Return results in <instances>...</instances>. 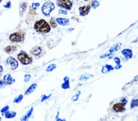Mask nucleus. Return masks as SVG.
<instances>
[{"mask_svg":"<svg viewBox=\"0 0 138 121\" xmlns=\"http://www.w3.org/2000/svg\"><path fill=\"white\" fill-rule=\"evenodd\" d=\"M36 31L41 33H48L51 31V27L45 20L41 19L36 21L34 25Z\"/></svg>","mask_w":138,"mask_h":121,"instance_id":"f257e3e1","label":"nucleus"},{"mask_svg":"<svg viewBox=\"0 0 138 121\" xmlns=\"http://www.w3.org/2000/svg\"><path fill=\"white\" fill-rule=\"evenodd\" d=\"M17 59L23 65H29L32 64L33 59L31 56L23 50H21L19 53L17 54Z\"/></svg>","mask_w":138,"mask_h":121,"instance_id":"f03ea898","label":"nucleus"},{"mask_svg":"<svg viewBox=\"0 0 138 121\" xmlns=\"http://www.w3.org/2000/svg\"><path fill=\"white\" fill-rule=\"evenodd\" d=\"M9 39L12 43H22L25 39V34L21 31L15 32L9 36Z\"/></svg>","mask_w":138,"mask_h":121,"instance_id":"7ed1b4c3","label":"nucleus"},{"mask_svg":"<svg viewBox=\"0 0 138 121\" xmlns=\"http://www.w3.org/2000/svg\"><path fill=\"white\" fill-rule=\"evenodd\" d=\"M55 9V4L52 2L48 1L44 3L42 6V11L43 15L46 17L50 16L51 12Z\"/></svg>","mask_w":138,"mask_h":121,"instance_id":"20e7f679","label":"nucleus"},{"mask_svg":"<svg viewBox=\"0 0 138 121\" xmlns=\"http://www.w3.org/2000/svg\"><path fill=\"white\" fill-rule=\"evenodd\" d=\"M57 5L60 8L71 10L72 7V3L71 0H57Z\"/></svg>","mask_w":138,"mask_h":121,"instance_id":"39448f33","label":"nucleus"},{"mask_svg":"<svg viewBox=\"0 0 138 121\" xmlns=\"http://www.w3.org/2000/svg\"><path fill=\"white\" fill-rule=\"evenodd\" d=\"M122 46V43H116L114 46H112L110 48V50H109V52L107 53L103 54L102 55L100 56L101 58H107V57L111 56L112 54H114V53H116V51H119V50L120 49Z\"/></svg>","mask_w":138,"mask_h":121,"instance_id":"423d86ee","label":"nucleus"},{"mask_svg":"<svg viewBox=\"0 0 138 121\" xmlns=\"http://www.w3.org/2000/svg\"><path fill=\"white\" fill-rule=\"evenodd\" d=\"M6 63L7 64L9 65V66L11 67V69L13 70L17 69V67H18V61L14 58V57L12 56L8 57V58H7V59L6 60Z\"/></svg>","mask_w":138,"mask_h":121,"instance_id":"0eeeda50","label":"nucleus"},{"mask_svg":"<svg viewBox=\"0 0 138 121\" xmlns=\"http://www.w3.org/2000/svg\"><path fill=\"white\" fill-rule=\"evenodd\" d=\"M3 81H4V83L6 84L11 85V84H12L15 82V79L11 76V74L7 73L3 77Z\"/></svg>","mask_w":138,"mask_h":121,"instance_id":"6e6552de","label":"nucleus"},{"mask_svg":"<svg viewBox=\"0 0 138 121\" xmlns=\"http://www.w3.org/2000/svg\"><path fill=\"white\" fill-rule=\"evenodd\" d=\"M125 105H124L123 103H117L114 104L113 106V109L115 112L120 113L123 112L125 110Z\"/></svg>","mask_w":138,"mask_h":121,"instance_id":"1a4fd4ad","label":"nucleus"},{"mask_svg":"<svg viewBox=\"0 0 138 121\" xmlns=\"http://www.w3.org/2000/svg\"><path fill=\"white\" fill-rule=\"evenodd\" d=\"M79 13L80 16H85L90 12V5H87V6H81L79 9Z\"/></svg>","mask_w":138,"mask_h":121,"instance_id":"9d476101","label":"nucleus"},{"mask_svg":"<svg viewBox=\"0 0 138 121\" xmlns=\"http://www.w3.org/2000/svg\"><path fill=\"white\" fill-rule=\"evenodd\" d=\"M42 51V48H41V46H36V47L32 48L31 50L30 51V53L35 56H38L41 54Z\"/></svg>","mask_w":138,"mask_h":121,"instance_id":"9b49d317","label":"nucleus"},{"mask_svg":"<svg viewBox=\"0 0 138 121\" xmlns=\"http://www.w3.org/2000/svg\"><path fill=\"white\" fill-rule=\"evenodd\" d=\"M57 23L59 24L60 25L65 26L68 25L69 22V20L68 18H57L55 20Z\"/></svg>","mask_w":138,"mask_h":121,"instance_id":"f8f14e48","label":"nucleus"},{"mask_svg":"<svg viewBox=\"0 0 138 121\" xmlns=\"http://www.w3.org/2000/svg\"><path fill=\"white\" fill-rule=\"evenodd\" d=\"M27 3L23 2L20 4L19 7V13L20 16H23V13L25 12L27 10Z\"/></svg>","mask_w":138,"mask_h":121,"instance_id":"ddd939ff","label":"nucleus"},{"mask_svg":"<svg viewBox=\"0 0 138 121\" xmlns=\"http://www.w3.org/2000/svg\"><path fill=\"white\" fill-rule=\"evenodd\" d=\"M64 83L62 84V88L63 89H68L70 88V85H69V78L68 76H65L63 78Z\"/></svg>","mask_w":138,"mask_h":121,"instance_id":"4468645a","label":"nucleus"},{"mask_svg":"<svg viewBox=\"0 0 138 121\" xmlns=\"http://www.w3.org/2000/svg\"><path fill=\"white\" fill-rule=\"evenodd\" d=\"M37 86H38V84H37L36 83L32 84L29 87L28 89L27 90V91L25 92V94L26 96H28V95H30V94H31V93H33V92L35 91V90H36Z\"/></svg>","mask_w":138,"mask_h":121,"instance_id":"2eb2a0df","label":"nucleus"},{"mask_svg":"<svg viewBox=\"0 0 138 121\" xmlns=\"http://www.w3.org/2000/svg\"><path fill=\"white\" fill-rule=\"evenodd\" d=\"M122 53L127 58H131L133 56V51L131 49H124L122 51Z\"/></svg>","mask_w":138,"mask_h":121,"instance_id":"dca6fc26","label":"nucleus"},{"mask_svg":"<svg viewBox=\"0 0 138 121\" xmlns=\"http://www.w3.org/2000/svg\"><path fill=\"white\" fill-rule=\"evenodd\" d=\"M17 115V113L15 111H8L7 112L5 113L3 116H4V117L6 119H12L15 117Z\"/></svg>","mask_w":138,"mask_h":121,"instance_id":"f3484780","label":"nucleus"},{"mask_svg":"<svg viewBox=\"0 0 138 121\" xmlns=\"http://www.w3.org/2000/svg\"><path fill=\"white\" fill-rule=\"evenodd\" d=\"M33 112V107H31V109H30L27 113V114H26L25 115L23 116L22 117L21 121H28V119L30 118V117H31V116L32 115Z\"/></svg>","mask_w":138,"mask_h":121,"instance_id":"a211bd4d","label":"nucleus"},{"mask_svg":"<svg viewBox=\"0 0 138 121\" xmlns=\"http://www.w3.org/2000/svg\"><path fill=\"white\" fill-rule=\"evenodd\" d=\"M4 50L7 53H11L17 50V46L15 45H8L4 48Z\"/></svg>","mask_w":138,"mask_h":121,"instance_id":"6ab92c4d","label":"nucleus"},{"mask_svg":"<svg viewBox=\"0 0 138 121\" xmlns=\"http://www.w3.org/2000/svg\"><path fill=\"white\" fill-rule=\"evenodd\" d=\"M114 69V67H113L112 66H111V65H109V64H106L105 66H104V67H102L101 72H102V73H107V72H110L111 70H113Z\"/></svg>","mask_w":138,"mask_h":121,"instance_id":"aec40b11","label":"nucleus"},{"mask_svg":"<svg viewBox=\"0 0 138 121\" xmlns=\"http://www.w3.org/2000/svg\"><path fill=\"white\" fill-rule=\"evenodd\" d=\"M114 62H115V63H116V64H117V66L115 67V69H120V68L122 67V65L120 64V63H121V61H120V59L119 58H118V57H116V58H114Z\"/></svg>","mask_w":138,"mask_h":121,"instance_id":"412c9836","label":"nucleus"},{"mask_svg":"<svg viewBox=\"0 0 138 121\" xmlns=\"http://www.w3.org/2000/svg\"><path fill=\"white\" fill-rule=\"evenodd\" d=\"M138 97L136 99H134L131 100V102L130 107L131 108H134L138 107Z\"/></svg>","mask_w":138,"mask_h":121,"instance_id":"4be33fe9","label":"nucleus"},{"mask_svg":"<svg viewBox=\"0 0 138 121\" xmlns=\"http://www.w3.org/2000/svg\"><path fill=\"white\" fill-rule=\"evenodd\" d=\"M93 77V75H88V74H85V75H83L80 76V81H86L89 79L90 78Z\"/></svg>","mask_w":138,"mask_h":121,"instance_id":"5701e85b","label":"nucleus"},{"mask_svg":"<svg viewBox=\"0 0 138 121\" xmlns=\"http://www.w3.org/2000/svg\"><path fill=\"white\" fill-rule=\"evenodd\" d=\"M56 68H57V66L54 64H50L47 67V68L46 69V71L48 72H50L53 70H55Z\"/></svg>","mask_w":138,"mask_h":121,"instance_id":"b1692460","label":"nucleus"},{"mask_svg":"<svg viewBox=\"0 0 138 121\" xmlns=\"http://www.w3.org/2000/svg\"><path fill=\"white\" fill-rule=\"evenodd\" d=\"M23 96L22 94H20V95H19L18 96H17L15 99H14L13 102H14V103H20V102H22V100H23Z\"/></svg>","mask_w":138,"mask_h":121,"instance_id":"393cba45","label":"nucleus"},{"mask_svg":"<svg viewBox=\"0 0 138 121\" xmlns=\"http://www.w3.org/2000/svg\"><path fill=\"white\" fill-rule=\"evenodd\" d=\"M80 94H81V92L80 91H79L77 92L76 93V94L74 95V96H73V97H72V99H71V100L73 101V102H75V101H77V100H78L79 98L80 97Z\"/></svg>","mask_w":138,"mask_h":121,"instance_id":"a878e982","label":"nucleus"},{"mask_svg":"<svg viewBox=\"0 0 138 121\" xmlns=\"http://www.w3.org/2000/svg\"><path fill=\"white\" fill-rule=\"evenodd\" d=\"M50 24L52 28H55L57 26V22H56L55 20L53 18H51V19L50 20Z\"/></svg>","mask_w":138,"mask_h":121,"instance_id":"bb28decb","label":"nucleus"},{"mask_svg":"<svg viewBox=\"0 0 138 121\" xmlns=\"http://www.w3.org/2000/svg\"><path fill=\"white\" fill-rule=\"evenodd\" d=\"M9 106H8V105H6V106H5L4 107H3V108H2L1 109V113L2 115L3 116V114L5 113L6 112H7L8 111H9Z\"/></svg>","mask_w":138,"mask_h":121,"instance_id":"cd10ccee","label":"nucleus"},{"mask_svg":"<svg viewBox=\"0 0 138 121\" xmlns=\"http://www.w3.org/2000/svg\"><path fill=\"white\" fill-rule=\"evenodd\" d=\"M52 96V94H50V95H49V96H45V95H42V96H41V102H44V101H45L46 100H47V99H49V98H50V96Z\"/></svg>","mask_w":138,"mask_h":121,"instance_id":"c85d7f7f","label":"nucleus"},{"mask_svg":"<svg viewBox=\"0 0 138 121\" xmlns=\"http://www.w3.org/2000/svg\"><path fill=\"white\" fill-rule=\"evenodd\" d=\"M99 5H100V4H99V2L96 1V0H95V1H93L92 2V6H93V8L95 9H96Z\"/></svg>","mask_w":138,"mask_h":121,"instance_id":"c756f323","label":"nucleus"},{"mask_svg":"<svg viewBox=\"0 0 138 121\" xmlns=\"http://www.w3.org/2000/svg\"><path fill=\"white\" fill-rule=\"evenodd\" d=\"M39 6H40V3H34L32 4L31 8L34 9V10H36V9L39 8Z\"/></svg>","mask_w":138,"mask_h":121,"instance_id":"7c9ffc66","label":"nucleus"},{"mask_svg":"<svg viewBox=\"0 0 138 121\" xmlns=\"http://www.w3.org/2000/svg\"><path fill=\"white\" fill-rule=\"evenodd\" d=\"M31 75L30 74H26L24 76V81L25 83H28L31 79Z\"/></svg>","mask_w":138,"mask_h":121,"instance_id":"2f4dec72","label":"nucleus"},{"mask_svg":"<svg viewBox=\"0 0 138 121\" xmlns=\"http://www.w3.org/2000/svg\"><path fill=\"white\" fill-rule=\"evenodd\" d=\"M4 8H7V9H9V8H11V1H8V2H7V3H6V4L4 5Z\"/></svg>","mask_w":138,"mask_h":121,"instance_id":"473e14b6","label":"nucleus"},{"mask_svg":"<svg viewBox=\"0 0 138 121\" xmlns=\"http://www.w3.org/2000/svg\"><path fill=\"white\" fill-rule=\"evenodd\" d=\"M6 84L5 83L4 81L0 79V89H2V88H5V87H6Z\"/></svg>","mask_w":138,"mask_h":121,"instance_id":"72a5a7b5","label":"nucleus"},{"mask_svg":"<svg viewBox=\"0 0 138 121\" xmlns=\"http://www.w3.org/2000/svg\"><path fill=\"white\" fill-rule=\"evenodd\" d=\"M58 12L61 14H63V15H67L68 14V12L65 10H63V9H60L58 10Z\"/></svg>","mask_w":138,"mask_h":121,"instance_id":"f704fd0d","label":"nucleus"},{"mask_svg":"<svg viewBox=\"0 0 138 121\" xmlns=\"http://www.w3.org/2000/svg\"><path fill=\"white\" fill-rule=\"evenodd\" d=\"M59 114H60V113L59 112L57 113V116H56V118H55L56 121H66L65 119H60V117H58Z\"/></svg>","mask_w":138,"mask_h":121,"instance_id":"c9c22d12","label":"nucleus"},{"mask_svg":"<svg viewBox=\"0 0 138 121\" xmlns=\"http://www.w3.org/2000/svg\"><path fill=\"white\" fill-rule=\"evenodd\" d=\"M122 103H123L124 105H126V103H127V100H126L125 98H124V99H122Z\"/></svg>","mask_w":138,"mask_h":121,"instance_id":"e433bc0d","label":"nucleus"},{"mask_svg":"<svg viewBox=\"0 0 138 121\" xmlns=\"http://www.w3.org/2000/svg\"><path fill=\"white\" fill-rule=\"evenodd\" d=\"M3 72V67L2 66H0V76H1Z\"/></svg>","mask_w":138,"mask_h":121,"instance_id":"4c0bfd02","label":"nucleus"},{"mask_svg":"<svg viewBox=\"0 0 138 121\" xmlns=\"http://www.w3.org/2000/svg\"><path fill=\"white\" fill-rule=\"evenodd\" d=\"M1 120H2V118H1V117H0V121H1Z\"/></svg>","mask_w":138,"mask_h":121,"instance_id":"58836bf2","label":"nucleus"},{"mask_svg":"<svg viewBox=\"0 0 138 121\" xmlns=\"http://www.w3.org/2000/svg\"><path fill=\"white\" fill-rule=\"evenodd\" d=\"M84 1H89V0H84Z\"/></svg>","mask_w":138,"mask_h":121,"instance_id":"ea45409f","label":"nucleus"},{"mask_svg":"<svg viewBox=\"0 0 138 121\" xmlns=\"http://www.w3.org/2000/svg\"><path fill=\"white\" fill-rule=\"evenodd\" d=\"M2 1H3V0H0V3H1Z\"/></svg>","mask_w":138,"mask_h":121,"instance_id":"a19ab883","label":"nucleus"},{"mask_svg":"<svg viewBox=\"0 0 138 121\" xmlns=\"http://www.w3.org/2000/svg\"></svg>","mask_w":138,"mask_h":121,"instance_id":"79ce46f5","label":"nucleus"}]
</instances>
